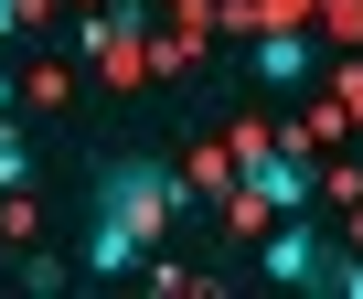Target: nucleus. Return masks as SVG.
Returning a JSON list of instances; mask_svg holds the SVG:
<instances>
[{"label": "nucleus", "instance_id": "nucleus-3", "mask_svg": "<svg viewBox=\"0 0 363 299\" xmlns=\"http://www.w3.org/2000/svg\"><path fill=\"white\" fill-rule=\"evenodd\" d=\"M310 64H320V54H310L299 33H267V43H257V75H267V86H310Z\"/></svg>", "mask_w": 363, "mask_h": 299}, {"label": "nucleus", "instance_id": "nucleus-5", "mask_svg": "<svg viewBox=\"0 0 363 299\" xmlns=\"http://www.w3.org/2000/svg\"><path fill=\"white\" fill-rule=\"evenodd\" d=\"M331 288H342V299H363V256H352V267H331Z\"/></svg>", "mask_w": 363, "mask_h": 299}, {"label": "nucleus", "instance_id": "nucleus-8", "mask_svg": "<svg viewBox=\"0 0 363 299\" xmlns=\"http://www.w3.org/2000/svg\"><path fill=\"white\" fill-rule=\"evenodd\" d=\"M352 235H363V225H352Z\"/></svg>", "mask_w": 363, "mask_h": 299}, {"label": "nucleus", "instance_id": "nucleus-4", "mask_svg": "<svg viewBox=\"0 0 363 299\" xmlns=\"http://www.w3.org/2000/svg\"><path fill=\"white\" fill-rule=\"evenodd\" d=\"M0 193H33V139L0 118Z\"/></svg>", "mask_w": 363, "mask_h": 299}, {"label": "nucleus", "instance_id": "nucleus-1", "mask_svg": "<svg viewBox=\"0 0 363 299\" xmlns=\"http://www.w3.org/2000/svg\"><path fill=\"white\" fill-rule=\"evenodd\" d=\"M193 214V182L160 171V161H118L107 193H96V246H86V278H139V256Z\"/></svg>", "mask_w": 363, "mask_h": 299}, {"label": "nucleus", "instance_id": "nucleus-2", "mask_svg": "<svg viewBox=\"0 0 363 299\" xmlns=\"http://www.w3.org/2000/svg\"><path fill=\"white\" fill-rule=\"evenodd\" d=\"M257 267L278 278V288H331V246H320V225H299V214H278V225H257Z\"/></svg>", "mask_w": 363, "mask_h": 299}, {"label": "nucleus", "instance_id": "nucleus-6", "mask_svg": "<svg viewBox=\"0 0 363 299\" xmlns=\"http://www.w3.org/2000/svg\"><path fill=\"white\" fill-rule=\"evenodd\" d=\"M11 33H22V0H0V43H11Z\"/></svg>", "mask_w": 363, "mask_h": 299}, {"label": "nucleus", "instance_id": "nucleus-7", "mask_svg": "<svg viewBox=\"0 0 363 299\" xmlns=\"http://www.w3.org/2000/svg\"><path fill=\"white\" fill-rule=\"evenodd\" d=\"M0 118H11V64H0Z\"/></svg>", "mask_w": 363, "mask_h": 299}]
</instances>
